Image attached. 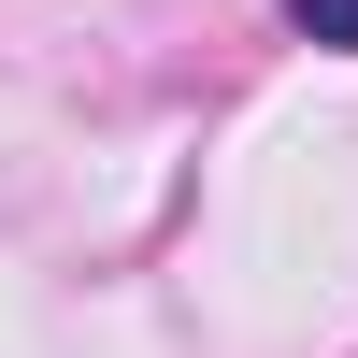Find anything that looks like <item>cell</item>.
I'll return each instance as SVG.
<instances>
[{
    "label": "cell",
    "instance_id": "6da1fadb",
    "mask_svg": "<svg viewBox=\"0 0 358 358\" xmlns=\"http://www.w3.org/2000/svg\"><path fill=\"white\" fill-rule=\"evenodd\" d=\"M287 29H301V43H330V57H358V0H287Z\"/></svg>",
    "mask_w": 358,
    "mask_h": 358
}]
</instances>
